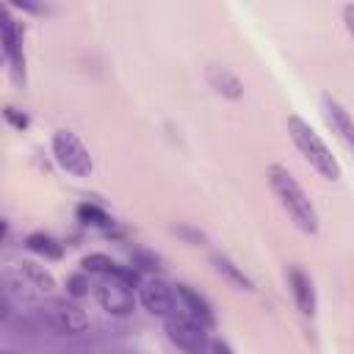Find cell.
I'll return each instance as SVG.
<instances>
[{
    "label": "cell",
    "instance_id": "7402d4cb",
    "mask_svg": "<svg viewBox=\"0 0 354 354\" xmlns=\"http://www.w3.org/2000/svg\"><path fill=\"white\" fill-rule=\"evenodd\" d=\"M207 354H235V351H232V346H230L227 340L213 337V340H210V346H207Z\"/></svg>",
    "mask_w": 354,
    "mask_h": 354
},
{
    "label": "cell",
    "instance_id": "d6986e66",
    "mask_svg": "<svg viewBox=\"0 0 354 354\" xmlns=\"http://www.w3.org/2000/svg\"><path fill=\"white\" fill-rule=\"evenodd\" d=\"M171 232H174L183 243H188V246H205V243H207V235H205L199 227L188 224V221H177V224H171Z\"/></svg>",
    "mask_w": 354,
    "mask_h": 354
},
{
    "label": "cell",
    "instance_id": "603a6c76",
    "mask_svg": "<svg viewBox=\"0 0 354 354\" xmlns=\"http://www.w3.org/2000/svg\"><path fill=\"white\" fill-rule=\"evenodd\" d=\"M11 6H14V8H22V11H30V14H41V11H47V6H41V3H30V0H11Z\"/></svg>",
    "mask_w": 354,
    "mask_h": 354
},
{
    "label": "cell",
    "instance_id": "ac0fdd59",
    "mask_svg": "<svg viewBox=\"0 0 354 354\" xmlns=\"http://www.w3.org/2000/svg\"><path fill=\"white\" fill-rule=\"evenodd\" d=\"M75 213H77V221H83V224H88V227H97V230H105V232L113 227L111 213L102 210V207L94 205V202H80Z\"/></svg>",
    "mask_w": 354,
    "mask_h": 354
},
{
    "label": "cell",
    "instance_id": "e0dca14e",
    "mask_svg": "<svg viewBox=\"0 0 354 354\" xmlns=\"http://www.w3.org/2000/svg\"><path fill=\"white\" fill-rule=\"evenodd\" d=\"M130 266L138 274H149V277H160V271H163L160 254H155L152 249H144V246H133L130 249Z\"/></svg>",
    "mask_w": 354,
    "mask_h": 354
},
{
    "label": "cell",
    "instance_id": "9c48e42d",
    "mask_svg": "<svg viewBox=\"0 0 354 354\" xmlns=\"http://www.w3.org/2000/svg\"><path fill=\"white\" fill-rule=\"evenodd\" d=\"M285 279H288V290L293 296V304L301 315L313 318L315 315V307H318V296H315V282L313 277L301 268V266H288L285 271Z\"/></svg>",
    "mask_w": 354,
    "mask_h": 354
},
{
    "label": "cell",
    "instance_id": "3957f363",
    "mask_svg": "<svg viewBox=\"0 0 354 354\" xmlns=\"http://www.w3.org/2000/svg\"><path fill=\"white\" fill-rule=\"evenodd\" d=\"M39 315L44 326L61 337H80L88 332V315L77 304V299L69 296H47L39 307Z\"/></svg>",
    "mask_w": 354,
    "mask_h": 354
},
{
    "label": "cell",
    "instance_id": "5b68a950",
    "mask_svg": "<svg viewBox=\"0 0 354 354\" xmlns=\"http://www.w3.org/2000/svg\"><path fill=\"white\" fill-rule=\"evenodd\" d=\"M163 329H166V337L180 351L199 354V351H207V346H210L207 326L202 321H196L194 315H188L185 310H180V307L163 318Z\"/></svg>",
    "mask_w": 354,
    "mask_h": 354
},
{
    "label": "cell",
    "instance_id": "30bf717a",
    "mask_svg": "<svg viewBox=\"0 0 354 354\" xmlns=\"http://www.w3.org/2000/svg\"><path fill=\"white\" fill-rule=\"evenodd\" d=\"M321 113H324V122L329 124V130L340 138V144L348 152H354V119L348 116V111L332 94H324L321 97Z\"/></svg>",
    "mask_w": 354,
    "mask_h": 354
},
{
    "label": "cell",
    "instance_id": "5bb4252c",
    "mask_svg": "<svg viewBox=\"0 0 354 354\" xmlns=\"http://www.w3.org/2000/svg\"><path fill=\"white\" fill-rule=\"evenodd\" d=\"M14 268L47 299V296H53V290H55V277L44 268V266H39L36 260H19V263H14Z\"/></svg>",
    "mask_w": 354,
    "mask_h": 354
},
{
    "label": "cell",
    "instance_id": "6da1fadb",
    "mask_svg": "<svg viewBox=\"0 0 354 354\" xmlns=\"http://www.w3.org/2000/svg\"><path fill=\"white\" fill-rule=\"evenodd\" d=\"M266 177H268V185H271L274 196L279 199L282 210L293 221V227L304 235H318V230H321L318 210H315L310 194L301 188V183L290 174V169L282 166V163H271L266 169Z\"/></svg>",
    "mask_w": 354,
    "mask_h": 354
},
{
    "label": "cell",
    "instance_id": "44dd1931",
    "mask_svg": "<svg viewBox=\"0 0 354 354\" xmlns=\"http://www.w3.org/2000/svg\"><path fill=\"white\" fill-rule=\"evenodd\" d=\"M3 116H6V122H8L14 130H19V133L28 130V124H30L28 113H25V111H17L14 105H6V108H3Z\"/></svg>",
    "mask_w": 354,
    "mask_h": 354
},
{
    "label": "cell",
    "instance_id": "7c38bea8",
    "mask_svg": "<svg viewBox=\"0 0 354 354\" xmlns=\"http://www.w3.org/2000/svg\"><path fill=\"white\" fill-rule=\"evenodd\" d=\"M205 80H207V86H210L218 97H224V100H241V97H243V83H241V77H238L232 69L221 66V64H207Z\"/></svg>",
    "mask_w": 354,
    "mask_h": 354
},
{
    "label": "cell",
    "instance_id": "d4e9b609",
    "mask_svg": "<svg viewBox=\"0 0 354 354\" xmlns=\"http://www.w3.org/2000/svg\"><path fill=\"white\" fill-rule=\"evenodd\" d=\"M3 354H14V351H3Z\"/></svg>",
    "mask_w": 354,
    "mask_h": 354
},
{
    "label": "cell",
    "instance_id": "7a4b0ae2",
    "mask_svg": "<svg viewBox=\"0 0 354 354\" xmlns=\"http://www.w3.org/2000/svg\"><path fill=\"white\" fill-rule=\"evenodd\" d=\"M285 127H288V136H290L293 147L301 152V158L310 163V169L318 171V177H324L329 183H337L343 177L340 160L332 155V149L326 147V141L310 127L307 119H301L299 113H290L285 119Z\"/></svg>",
    "mask_w": 354,
    "mask_h": 354
},
{
    "label": "cell",
    "instance_id": "ba28073f",
    "mask_svg": "<svg viewBox=\"0 0 354 354\" xmlns=\"http://www.w3.org/2000/svg\"><path fill=\"white\" fill-rule=\"evenodd\" d=\"M138 301L149 315H158V318H166L169 313L177 310L174 285H169L163 277H147L138 288Z\"/></svg>",
    "mask_w": 354,
    "mask_h": 354
},
{
    "label": "cell",
    "instance_id": "2e32d148",
    "mask_svg": "<svg viewBox=\"0 0 354 354\" xmlns=\"http://www.w3.org/2000/svg\"><path fill=\"white\" fill-rule=\"evenodd\" d=\"M80 268H83L86 274H97V277H119L124 266H119V263H116L111 254H105V252H91V254H83Z\"/></svg>",
    "mask_w": 354,
    "mask_h": 354
},
{
    "label": "cell",
    "instance_id": "ffe728a7",
    "mask_svg": "<svg viewBox=\"0 0 354 354\" xmlns=\"http://www.w3.org/2000/svg\"><path fill=\"white\" fill-rule=\"evenodd\" d=\"M64 288H66V296H69V299H83L91 285H88L86 271H80V274H69L66 282H64Z\"/></svg>",
    "mask_w": 354,
    "mask_h": 354
},
{
    "label": "cell",
    "instance_id": "52a82bcc",
    "mask_svg": "<svg viewBox=\"0 0 354 354\" xmlns=\"http://www.w3.org/2000/svg\"><path fill=\"white\" fill-rule=\"evenodd\" d=\"M97 304L111 315V318H127L136 310V293L133 285L124 282L122 277H102L94 288Z\"/></svg>",
    "mask_w": 354,
    "mask_h": 354
},
{
    "label": "cell",
    "instance_id": "277c9868",
    "mask_svg": "<svg viewBox=\"0 0 354 354\" xmlns=\"http://www.w3.org/2000/svg\"><path fill=\"white\" fill-rule=\"evenodd\" d=\"M50 149H53L55 163L66 174H72V177H88L94 171L91 152L77 138V133H72V130H55L53 138H50Z\"/></svg>",
    "mask_w": 354,
    "mask_h": 354
},
{
    "label": "cell",
    "instance_id": "8fae6325",
    "mask_svg": "<svg viewBox=\"0 0 354 354\" xmlns=\"http://www.w3.org/2000/svg\"><path fill=\"white\" fill-rule=\"evenodd\" d=\"M174 293H177V307L185 310L188 315H194L196 321H202L207 329L216 326V313H213V304L188 282H177L174 285Z\"/></svg>",
    "mask_w": 354,
    "mask_h": 354
},
{
    "label": "cell",
    "instance_id": "8992f818",
    "mask_svg": "<svg viewBox=\"0 0 354 354\" xmlns=\"http://www.w3.org/2000/svg\"><path fill=\"white\" fill-rule=\"evenodd\" d=\"M0 47H3V58L8 64L11 80L17 86H25V47H22V25L14 19L11 8L3 6L0 8Z\"/></svg>",
    "mask_w": 354,
    "mask_h": 354
},
{
    "label": "cell",
    "instance_id": "cb8c5ba5",
    "mask_svg": "<svg viewBox=\"0 0 354 354\" xmlns=\"http://www.w3.org/2000/svg\"><path fill=\"white\" fill-rule=\"evenodd\" d=\"M343 22H346V30H348V36L354 39V3L343 6Z\"/></svg>",
    "mask_w": 354,
    "mask_h": 354
},
{
    "label": "cell",
    "instance_id": "4fadbf2b",
    "mask_svg": "<svg viewBox=\"0 0 354 354\" xmlns=\"http://www.w3.org/2000/svg\"><path fill=\"white\" fill-rule=\"evenodd\" d=\"M210 266H213V271L221 277V279H227L235 290H246V293H254L257 288H254V279L230 257V254H224V252H210Z\"/></svg>",
    "mask_w": 354,
    "mask_h": 354
},
{
    "label": "cell",
    "instance_id": "9a60e30c",
    "mask_svg": "<svg viewBox=\"0 0 354 354\" xmlns=\"http://www.w3.org/2000/svg\"><path fill=\"white\" fill-rule=\"evenodd\" d=\"M25 249L44 257V260H61L64 257V246L47 232H28L25 235Z\"/></svg>",
    "mask_w": 354,
    "mask_h": 354
}]
</instances>
